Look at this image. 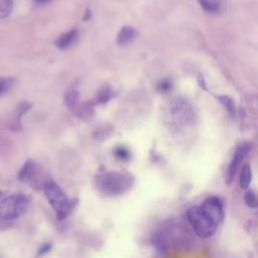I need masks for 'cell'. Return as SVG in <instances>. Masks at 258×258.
<instances>
[{
	"label": "cell",
	"mask_w": 258,
	"mask_h": 258,
	"mask_svg": "<svg viewBox=\"0 0 258 258\" xmlns=\"http://www.w3.org/2000/svg\"><path fill=\"white\" fill-rule=\"evenodd\" d=\"M97 189L106 196H118L127 191L133 184V177L125 172L107 171L96 175Z\"/></svg>",
	"instance_id": "6da1fadb"
},
{
	"label": "cell",
	"mask_w": 258,
	"mask_h": 258,
	"mask_svg": "<svg viewBox=\"0 0 258 258\" xmlns=\"http://www.w3.org/2000/svg\"><path fill=\"white\" fill-rule=\"evenodd\" d=\"M195 119V112L185 100L176 99L168 104L163 113L164 123L171 130H180L191 124Z\"/></svg>",
	"instance_id": "7a4b0ae2"
},
{
	"label": "cell",
	"mask_w": 258,
	"mask_h": 258,
	"mask_svg": "<svg viewBox=\"0 0 258 258\" xmlns=\"http://www.w3.org/2000/svg\"><path fill=\"white\" fill-rule=\"evenodd\" d=\"M43 190L46 200L56 214L57 220L64 219L71 211V203L61 187L55 181L47 180Z\"/></svg>",
	"instance_id": "3957f363"
},
{
	"label": "cell",
	"mask_w": 258,
	"mask_h": 258,
	"mask_svg": "<svg viewBox=\"0 0 258 258\" xmlns=\"http://www.w3.org/2000/svg\"><path fill=\"white\" fill-rule=\"evenodd\" d=\"M187 220L196 234L203 239L212 237L218 228V225L202 210L201 207H191L186 212Z\"/></svg>",
	"instance_id": "277c9868"
},
{
	"label": "cell",
	"mask_w": 258,
	"mask_h": 258,
	"mask_svg": "<svg viewBox=\"0 0 258 258\" xmlns=\"http://www.w3.org/2000/svg\"><path fill=\"white\" fill-rule=\"evenodd\" d=\"M27 207L28 199L24 195H10L0 203V218L6 221L18 219L26 212Z\"/></svg>",
	"instance_id": "5b68a950"
},
{
	"label": "cell",
	"mask_w": 258,
	"mask_h": 258,
	"mask_svg": "<svg viewBox=\"0 0 258 258\" xmlns=\"http://www.w3.org/2000/svg\"><path fill=\"white\" fill-rule=\"evenodd\" d=\"M201 208L218 226L219 224L222 223L225 213H224L223 204L218 197L212 196L207 198L203 202Z\"/></svg>",
	"instance_id": "8992f818"
},
{
	"label": "cell",
	"mask_w": 258,
	"mask_h": 258,
	"mask_svg": "<svg viewBox=\"0 0 258 258\" xmlns=\"http://www.w3.org/2000/svg\"><path fill=\"white\" fill-rule=\"evenodd\" d=\"M251 148V145L250 143L248 142H242L240 143L235 152H234V155H233V158L228 166V169H227V174H226V183L228 185H230L234 179V176H235V173L241 163V161L245 158V156L247 155V153L249 152Z\"/></svg>",
	"instance_id": "52a82bcc"
},
{
	"label": "cell",
	"mask_w": 258,
	"mask_h": 258,
	"mask_svg": "<svg viewBox=\"0 0 258 258\" xmlns=\"http://www.w3.org/2000/svg\"><path fill=\"white\" fill-rule=\"evenodd\" d=\"M18 177L21 181L26 183H30L33 185L40 184V172L37 164L32 160H27L23 164V166L19 170Z\"/></svg>",
	"instance_id": "ba28073f"
},
{
	"label": "cell",
	"mask_w": 258,
	"mask_h": 258,
	"mask_svg": "<svg viewBox=\"0 0 258 258\" xmlns=\"http://www.w3.org/2000/svg\"><path fill=\"white\" fill-rule=\"evenodd\" d=\"M114 96H115V92L112 86L109 84H104L100 87V89L97 92V95L95 97V103L105 104L109 102Z\"/></svg>",
	"instance_id": "9c48e42d"
},
{
	"label": "cell",
	"mask_w": 258,
	"mask_h": 258,
	"mask_svg": "<svg viewBox=\"0 0 258 258\" xmlns=\"http://www.w3.org/2000/svg\"><path fill=\"white\" fill-rule=\"evenodd\" d=\"M79 99H80L79 92L75 88H69L66 91L64 96H63V101H64L67 108L72 111H76L77 108L79 107V105H80Z\"/></svg>",
	"instance_id": "30bf717a"
},
{
	"label": "cell",
	"mask_w": 258,
	"mask_h": 258,
	"mask_svg": "<svg viewBox=\"0 0 258 258\" xmlns=\"http://www.w3.org/2000/svg\"><path fill=\"white\" fill-rule=\"evenodd\" d=\"M77 37H78V30H76V29L70 30L56 38L55 45L59 49H64V48L69 47L70 45H72V43L75 42Z\"/></svg>",
	"instance_id": "8fae6325"
},
{
	"label": "cell",
	"mask_w": 258,
	"mask_h": 258,
	"mask_svg": "<svg viewBox=\"0 0 258 258\" xmlns=\"http://www.w3.org/2000/svg\"><path fill=\"white\" fill-rule=\"evenodd\" d=\"M136 36V30L131 26H123L117 35V43L124 45L132 41Z\"/></svg>",
	"instance_id": "7c38bea8"
},
{
	"label": "cell",
	"mask_w": 258,
	"mask_h": 258,
	"mask_svg": "<svg viewBox=\"0 0 258 258\" xmlns=\"http://www.w3.org/2000/svg\"><path fill=\"white\" fill-rule=\"evenodd\" d=\"M75 112L79 118H81L83 120H88L94 114V104L91 101L82 103L79 105V107L77 108V110Z\"/></svg>",
	"instance_id": "4fadbf2b"
},
{
	"label": "cell",
	"mask_w": 258,
	"mask_h": 258,
	"mask_svg": "<svg viewBox=\"0 0 258 258\" xmlns=\"http://www.w3.org/2000/svg\"><path fill=\"white\" fill-rule=\"evenodd\" d=\"M252 179V170L249 164H244L241 172H240V177H239V183L241 188L246 189L250 185Z\"/></svg>",
	"instance_id": "5bb4252c"
},
{
	"label": "cell",
	"mask_w": 258,
	"mask_h": 258,
	"mask_svg": "<svg viewBox=\"0 0 258 258\" xmlns=\"http://www.w3.org/2000/svg\"><path fill=\"white\" fill-rule=\"evenodd\" d=\"M217 99L226 108V110L228 111V113L230 115H232V116L235 115V113H236V106H235L234 100L231 97H229L227 95H221V96H218Z\"/></svg>",
	"instance_id": "9a60e30c"
},
{
	"label": "cell",
	"mask_w": 258,
	"mask_h": 258,
	"mask_svg": "<svg viewBox=\"0 0 258 258\" xmlns=\"http://www.w3.org/2000/svg\"><path fill=\"white\" fill-rule=\"evenodd\" d=\"M199 4L201 5L203 10L209 13H216L221 9V3L218 1L203 0V1H199Z\"/></svg>",
	"instance_id": "2e32d148"
},
{
	"label": "cell",
	"mask_w": 258,
	"mask_h": 258,
	"mask_svg": "<svg viewBox=\"0 0 258 258\" xmlns=\"http://www.w3.org/2000/svg\"><path fill=\"white\" fill-rule=\"evenodd\" d=\"M13 9V2L10 0H0V19L10 15Z\"/></svg>",
	"instance_id": "e0dca14e"
},
{
	"label": "cell",
	"mask_w": 258,
	"mask_h": 258,
	"mask_svg": "<svg viewBox=\"0 0 258 258\" xmlns=\"http://www.w3.org/2000/svg\"><path fill=\"white\" fill-rule=\"evenodd\" d=\"M244 202L251 209L258 208V198L253 190H247L244 194Z\"/></svg>",
	"instance_id": "ac0fdd59"
},
{
	"label": "cell",
	"mask_w": 258,
	"mask_h": 258,
	"mask_svg": "<svg viewBox=\"0 0 258 258\" xmlns=\"http://www.w3.org/2000/svg\"><path fill=\"white\" fill-rule=\"evenodd\" d=\"M114 155L120 160H128L130 158V151L125 146H118L114 149Z\"/></svg>",
	"instance_id": "d6986e66"
},
{
	"label": "cell",
	"mask_w": 258,
	"mask_h": 258,
	"mask_svg": "<svg viewBox=\"0 0 258 258\" xmlns=\"http://www.w3.org/2000/svg\"><path fill=\"white\" fill-rule=\"evenodd\" d=\"M13 86V79L11 78H1L0 79V96L6 94Z\"/></svg>",
	"instance_id": "ffe728a7"
},
{
	"label": "cell",
	"mask_w": 258,
	"mask_h": 258,
	"mask_svg": "<svg viewBox=\"0 0 258 258\" xmlns=\"http://www.w3.org/2000/svg\"><path fill=\"white\" fill-rule=\"evenodd\" d=\"M172 82L169 79H163L157 84V90L161 93H167L172 89Z\"/></svg>",
	"instance_id": "44dd1931"
},
{
	"label": "cell",
	"mask_w": 258,
	"mask_h": 258,
	"mask_svg": "<svg viewBox=\"0 0 258 258\" xmlns=\"http://www.w3.org/2000/svg\"><path fill=\"white\" fill-rule=\"evenodd\" d=\"M31 107H32V105L28 102H21L18 105L17 110H16V120H17V122H18L19 118H21V116L24 115Z\"/></svg>",
	"instance_id": "7402d4cb"
},
{
	"label": "cell",
	"mask_w": 258,
	"mask_h": 258,
	"mask_svg": "<svg viewBox=\"0 0 258 258\" xmlns=\"http://www.w3.org/2000/svg\"><path fill=\"white\" fill-rule=\"evenodd\" d=\"M50 248H51V245H50V244H44V245H42V246H41V248H40V249H39V251H38L39 255H42V254H44V253L48 252Z\"/></svg>",
	"instance_id": "603a6c76"
},
{
	"label": "cell",
	"mask_w": 258,
	"mask_h": 258,
	"mask_svg": "<svg viewBox=\"0 0 258 258\" xmlns=\"http://www.w3.org/2000/svg\"><path fill=\"white\" fill-rule=\"evenodd\" d=\"M198 83H199L200 87H201L203 90H207V86H206L204 77H203L202 75H199V77H198Z\"/></svg>",
	"instance_id": "cb8c5ba5"
},
{
	"label": "cell",
	"mask_w": 258,
	"mask_h": 258,
	"mask_svg": "<svg viewBox=\"0 0 258 258\" xmlns=\"http://www.w3.org/2000/svg\"><path fill=\"white\" fill-rule=\"evenodd\" d=\"M90 17H91V12H90V10H87V13L84 16V20H88Z\"/></svg>",
	"instance_id": "d4e9b609"
},
{
	"label": "cell",
	"mask_w": 258,
	"mask_h": 258,
	"mask_svg": "<svg viewBox=\"0 0 258 258\" xmlns=\"http://www.w3.org/2000/svg\"><path fill=\"white\" fill-rule=\"evenodd\" d=\"M2 197V191H0V198Z\"/></svg>",
	"instance_id": "484cf974"
}]
</instances>
